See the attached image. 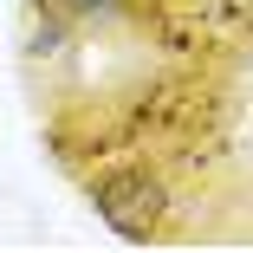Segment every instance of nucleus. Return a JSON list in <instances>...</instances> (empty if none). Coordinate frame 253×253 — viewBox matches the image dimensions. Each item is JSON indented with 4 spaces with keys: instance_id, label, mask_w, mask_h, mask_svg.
Returning a JSON list of instances; mask_svg holds the SVG:
<instances>
[{
    "instance_id": "nucleus-1",
    "label": "nucleus",
    "mask_w": 253,
    "mask_h": 253,
    "mask_svg": "<svg viewBox=\"0 0 253 253\" xmlns=\"http://www.w3.org/2000/svg\"><path fill=\"white\" fill-rule=\"evenodd\" d=\"M84 201H91V214L117 240H130V247H149L169 227V182L149 163H104L97 175H84Z\"/></svg>"
},
{
    "instance_id": "nucleus-2",
    "label": "nucleus",
    "mask_w": 253,
    "mask_h": 253,
    "mask_svg": "<svg viewBox=\"0 0 253 253\" xmlns=\"http://www.w3.org/2000/svg\"><path fill=\"white\" fill-rule=\"evenodd\" d=\"M72 52H78V26L59 13V0H26L20 59H26V65H65Z\"/></svg>"
},
{
    "instance_id": "nucleus-3",
    "label": "nucleus",
    "mask_w": 253,
    "mask_h": 253,
    "mask_svg": "<svg viewBox=\"0 0 253 253\" xmlns=\"http://www.w3.org/2000/svg\"><path fill=\"white\" fill-rule=\"evenodd\" d=\"M136 7H143V0H59V13H65L78 33H97V26H124V20H136Z\"/></svg>"
}]
</instances>
